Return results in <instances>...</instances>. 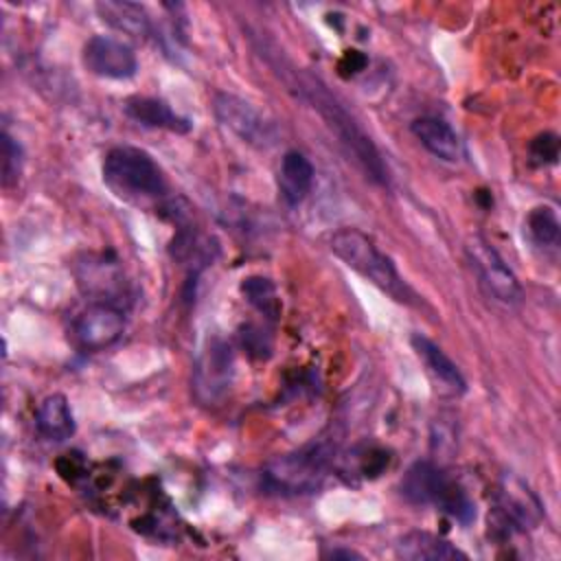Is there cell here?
Masks as SVG:
<instances>
[{
  "mask_svg": "<svg viewBox=\"0 0 561 561\" xmlns=\"http://www.w3.org/2000/svg\"><path fill=\"white\" fill-rule=\"evenodd\" d=\"M291 77L296 81V92L322 116L327 127L335 134L337 142L366 173V178H370L375 184L388 186L390 175L379 149L375 147L370 136L359 127V123L346 112V107L327 90L322 81L298 70H291Z\"/></svg>",
  "mask_w": 561,
  "mask_h": 561,
  "instance_id": "1",
  "label": "cell"
},
{
  "mask_svg": "<svg viewBox=\"0 0 561 561\" xmlns=\"http://www.w3.org/2000/svg\"><path fill=\"white\" fill-rule=\"evenodd\" d=\"M331 252L377 289L388 294L392 300L403 305H416L419 296L414 289L401 278L392 259L383 254L377 243L357 228H342L329 239Z\"/></svg>",
  "mask_w": 561,
  "mask_h": 561,
  "instance_id": "2",
  "label": "cell"
},
{
  "mask_svg": "<svg viewBox=\"0 0 561 561\" xmlns=\"http://www.w3.org/2000/svg\"><path fill=\"white\" fill-rule=\"evenodd\" d=\"M105 186L125 202H149L167 193V178L158 162L142 149L118 145L103 158Z\"/></svg>",
  "mask_w": 561,
  "mask_h": 561,
  "instance_id": "3",
  "label": "cell"
},
{
  "mask_svg": "<svg viewBox=\"0 0 561 561\" xmlns=\"http://www.w3.org/2000/svg\"><path fill=\"white\" fill-rule=\"evenodd\" d=\"M401 495L416 506H434L460 524H469L476 517V506L462 486L449 478L434 462H414L399 482Z\"/></svg>",
  "mask_w": 561,
  "mask_h": 561,
  "instance_id": "4",
  "label": "cell"
},
{
  "mask_svg": "<svg viewBox=\"0 0 561 561\" xmlns=\"http://www.w3.org/2000/svg\"><path fill=\"white\" fill-rule=\"evenodd\" d=\"M331 462V449L322 443L283 454L270 460L261 473L263 486L280 495H305L320 489Z\"/></svg>",
  "mask_w": 561,
  "mask_h": 561,
  "instance_id": "5",
  "label": "cell"
},
{
  "mask_svg": "<svg viewBox=\"0 0 561 561\" xmlns=\"http://www.w3.org/2000/svg\"><path fill=\"white\" fill-rule=\"evenodd\" d=\"M234 379V353L224 337H210L202 346L195 364L191 388L199 405H219L232 386Z\"/></svg>",
  "mask_w": 561,
  "mask_h": 561,
  "instance_id": "6",
  "label": "cell"
},
{
  "mask_svg": "<svg viewBox=\"0 0 561 561\" xmlns=\"http://www.w3.org/2000/svg\"><path fill=\"white\" fill-rule=\"evenodd\" d=\"M213 112L226 129L256 149H270L278 140L276 123L267 118L254 103L237 94L217 92L213 96Z\"/></svg>",
  "mask_w": 561,
  "mask_h": 561,
  "instance_id": "7",
  "label": "cell"
},
{
  "mask_svg": "<svg viewBox=\"0 0 561 561\" xmlns=\"http://www.w3.org/2000/svg\"><path fill=\"white\" fill-rule=\"evenodd\" d=\"M541 515L543 508L535 491H530V486L517 476L506 473L497 486V504L493 517L489 515V524H493V530L506 537L515 530L535 528L541 522Z\"/></svg>",
  "mask_w": 561,
  "mask_h": 561,
  "instance_id": "8",
  "label": "cell"
},
{
  "mask_svg": "<svg viewBox=\"0 0 561 561\" xmlns=\"http://www.w3.org/2000/svg\"><path fill=\"white\" fill-rule=\"evenodd\" d=\"M467 261L493 300L502 305H517L522 300V285L497 250L482 237H471L465 245Z\"/></svg>",
  "mask_w": 561,
  "mask_h": 561,
  "instance_id": "9",
  "label": "cell"
},
{
  "mask_svg": "<svg viewBox=\"0 0 561 561\" xmlns=\"http://www.w3.org/2000/svg\"><path fill=\"white\" fill-rule=\"evenodd\" d=\"M125 331V316L116 305L94 302L79 313L72 337L81 351H103L112 346Z\"/></svg>",
  "mask_w": 561,
  "mask_h": 561,
  "instance_id": "10",
  "label": "cell"
},
{
  "mask_svg": "<svg viewBox=\"0 0 561 561\" xmlns=\"http://www.w3.org/2000/svg\"><path fill=\"white\" fill-rule=\"evenodd\" d=\"M81 59L92 75L103 79H131L138 72L136 53L125 42L107 35L90 37Z\"/></svg>",
  "mask_w": 561,
  "mask_h": 561,
  "instance_id": "11",
  "label": "cell"
},
{
  "mask_svg": "<svg viewBox=\"0 0 561 561\" xmlns=\"http://www.w3.org/2000/svg\"><path fill=\"white\" fill-rule=\"evenodd\" d=\"M77 283L79 287L94 296L96 302L114 305V296L125 289L123 272L116 261H107L103 254H88L81 263H77Z\"/></svg>",
  "mask_w": 561,
  "mask_h": 561,
  "instance_id": "12",
  "label": "cell"
},
{
  "mask_svg": "<svg viewBox=\"0 0 561 561\" xmlns=\"http://www.w3.org/2000/svg\"><path fill=\"white\" fill-rule=\"evenodd\" d=\"M123 112L136 121L142 127L151 129H167L173 134H186L191 131V121L180 116L175 110H171L169 103L153 96H131L125 101Z\"/></svg>",
  "mask_w": 561,
  "mask_h": 561,
  "instance_id": "13",
  "label": "cell"
},
{
  "mask_svg": "<svg viewBox=\"0 0 561 561\" xmlns=\"http://www.w3.org/2000/svg\"><path fill=\"white\" fill-rule=\"evenodd\" d=\"M416 140L436 158L445 162H458L462 158V142L454 127L438 116H421L412 123Z\"/></svg>",
  "mask_w": 561,
  "mask_h": 561,
  "instance_id": "14",
  "label": "cell"
},
{
  "mask_svg": "<svg viewBox=\"0 0 561 561\" xmlns=\"http://www.w3.org/2000/svg\"><path fill=\"white\" fill-rule=\"evenodd\" d=\"M410 342H412V348L416 351L419 359L425 364L427 373L443 388H447L454 394H462L467 390V381H465L462 373L458 370V366L447 357V353L436 342H432L430 337H425L421 333H414Z\"/></svg>",
  "mask_w": 561,
  "mask_h": 561,
  "instance_id": "15",
  "label": "cell"
},
{
  "mask_svg": "<svg viewBox=\"0 0 561 561\" xmlns=\"http://www.w3.org/2000/svg\"><path fill=\"white\" fill-rule=\"evenodd\" d=\"M313 164L300 151H287L278 167V193L287 206H298L305 202L313 186Z\"/></svg>",
  "mask_w": 561,
  "mask_h": 561,
  "instance_id": "16",
  "label": "cell"
},
{
  "mask_svg": "<svg viewBox=\"0 0 561 561\" xmlns=\"http://www.w3.org/2000/svg\"><path fill=\"white\" fill-rule=\"evenodd\" d=\"M35 427L46 440L61 443L75 434V416L66 394L53 392L42 399L35 412Z\"/></svg>",
  "mask_w": 561,
  "mask_h": 561,
  "instance_id": "17",
  "label": "cell"
},
{
  "mask_svg": "<svg viewBox=\"0 0 561 561\" xmlns=\"http://www.w3.org/2000/svg\"><path fill=\"white\" fill-rule=\"evenodd\" d=\"M397 554L410 561H449V559H467V554L449 543L443 537H436L425 530L405 533L397 543Z\"/></svg>",
  "mask_w": 561,
  "mask_h": 561,
  "instance_id": "18",
  "label": "cell"
},
{
  "mask_svg": "<svg viewBox=\"0 0 561 561\" xmlns=\"http://www.w3.org/2000/svg\"><path fill=\"white\" fill-rule=\"evenodd\" d=\"M96 13L105 24H110L112 28L129 37H145L151 33L149 13L138 2H125V0L96 2Z\"/></svg>",
  "mask_w": 561,
  "mask_h": 561,
  "instance_id": "19",
  "label": "cell"
},
{
  "mask_svg": "<svg viewBox=\"0 0 561 561\" xmlns=\"http://www.w3.org/2000/svg\"><path fill=\"white\" fill-rule=\"evenodd\" d=\"M241 294L261 316H265L270 320H276L280 316V298L276 294V285L267 276L243 278Z\"/></svg>",
  "mask_w": 561,
  "mask_h": 561,
  "instance_id": "20",
  "label": "cell"
},
{
  "mask_svg": "<svg viewBox=\"0 0 561 561\" xmlns=\"http://www.w3.org/2000/svg\"><path fill=\"white\" fill-rule=\"evenodd\" d=\"M526 230L539 248H557L559 243V219L550 206L533 208L526 217Z\"/></svg>",
  "mask_w": 561,
  "mask_h": 561,
  "instance_id": "21",
  "label": "cell"
},
{
  "mask_svg": "<svg viewBox=\"0 0 561 561\" xmlns=\"http://www.w3.org/2000/svg\"><path fill=\"white\" fill-rule=\"evenodd\" d=\"M22 173V147L20 142L2 131V186L11 188L18 184Z\"/></svg>",
  "mask_w": 561,
  "mask_h": 561,
  "instance_id": "22",
  "label": "cell"
},
{
  "mask_svg": "<svg viewBox=\"0 0 561 561\" xmlns=\"http://www.w3.org/2000/svg\"><path fill=\"white\" fill-rule=\"evenodd\" d=\"M528 156L533 164H554L559 158V136L552 131L539 134L530 145H528Z\"/></svg>",
  "mask_w": 561,
  "mask_h": 561,
  "instance_id": "23",
  "label": "cell"
},
{
  "mask_svg": "<svg viewBox=\"0 0 561 561\" xmlns=\"http://www.w3.org/2000/svg\"><path fill=\"white\" fill-rule=\"evenodd\" d=\"M327 557H331V559H337V557H344V559H364L359 552H355V550H340V548H333L331 552H327Z\"/></svg>",
  "mask_w": 561,
  "mask_h": 561,
  "instance_id": "24",
  "label": "cell"
}]
</instances>
